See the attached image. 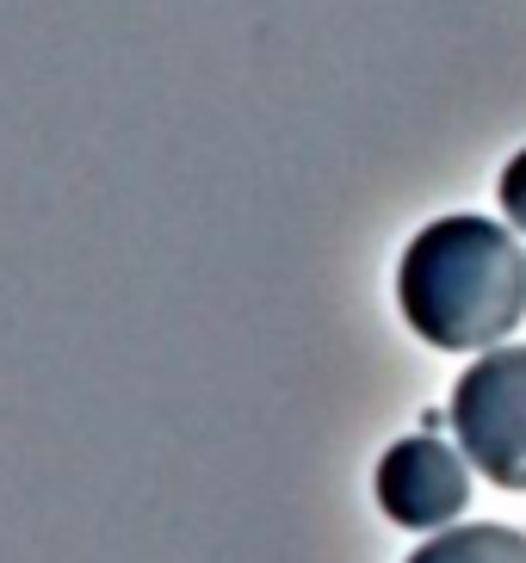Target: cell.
<instances>
[{"instance_id":"277c9868","label":"cell","mask_w":526,"mask_h":563,"mask_svg":"<svg viewBox=\"0 0 526 563\" xmlns=\"http://www.w3.org/2000/svg\"><path fill=\"white\" fill-rule=\"evenodd\" d=\"M403 563H526V532L502 527V520H478V527H446L428 545H415Z\"/></svg>"},{"instance_id":"3957f363","label":"cell","mask_w":526,"mask_h":563,"mask_svg":"<svg viewBox=\"0 0 526 563\" xmlns=\"http://www.w3.org/2000/svg\"><path fill=\"white\" fill-rule=\"evenodd\" d=\"M379 508L409 532H446L471 501V459L434 433H409L379 459Z\"/></svg>"},{"instance_id":"7a4b0ae2","label":"cell","mask_w":526,"mask_h":563,"mask_svg":"<svg viewBox=\"0 0 526 563\" xmlns=\"http://www.w3.org/2000/svg\"><path fill=\"white\" fill-rule=\"evenodd\" d=\"M452 428L478 477L495 489H526V347H495L464 365Z\"/></svg>"},{"instance_id":"5b68a950","label":"cell","mask_w":526,"mask_h":563,"mask_svg":"<svg viewBox=\"0 0 526 563\" xmlns=\"http://www.w3.org/2000/svg\"><path fill=\"white\" fill-rule=\"evenodd\" d=\"M495 199H502V211H508V223L526 235V150L508 155V167H502V180H495Z\"/></svg>"},{"instance_id":"6da1fadb","label":"cell","mask_w":526,"mask_h":563,"mask_svg":"<svg viewBox=\"0 0 526 563\" xmlns=\"http://www.w3.org/2000/svg\"><path fill=\"white\" fill-rule=\"evenodd\" d=\"M396 303L440 353H495L526 316V249L490 217H434L396 261Z\"/></svg>"}]
</instances>
